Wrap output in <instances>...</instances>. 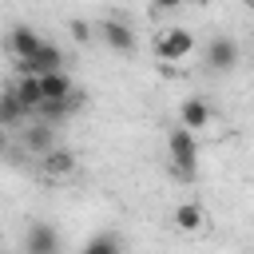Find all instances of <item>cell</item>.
I'll return each instance as SVG.
<instances>
[{"label": "cell", "mask_w": 254, "mask_h": 254, "mask_svg": "<svg viewBox=\"0 0 254 254\" xmlns=\"http://www.w3.org/2000/svg\"><path fill=\"white\" fill-rule=\"evenodd\" d=\"M20 119H28V111H24V103L16 99V91L4 87V91H0V127L8 131V127H16Z\"/></svg>", "instance_id": "4fadbf2b"}, {"label": "cell", "mask_w": 254, "mask_h": 254, "mask_svg": "<svg viewBox=\"0 0 254 254\" xmlns=\"http://www.w3.org/2000/svg\"><path fill=\"white\" fill-rule=\"evenodd\" d=\"M24 250L28 254H60V238L48 222H32L28 234H24Z\"/></svg>", "instance_id": "52a82bcc"}, {"label": "cell", "mask_w": 254, "mask_h": 254, "mask_svg": "<svg viewBox=\"0 0 254 254\" xmlns=\"http://www.w3.org/2000/svg\"><path fill=\"white\" fill-rule=\"evenodd\" d=\"M40 87H44V103H75V99H79V91H75V83H71L67 71H52V75H44Z\"/></svg>", "instance_id": "8992f818"}, {"label": "cell", "mask_w": 254, "mask_h": 254, "mask_svg": "<svg viewBox=\"0 0 254 254\" xmlns=\"http://www.w3.org/2000/svg\"><path fill=\"white\" fill-rule=\"evenodd\" d=\"M24 147H28L32 155H40V159H44L48 151H56V147H52V127H48V123L28 127V131H24Z\"/></svg>", "instance_id": "5bb4252c"}, {"label": "cell", "mask_w": 254, "mask_h": 254, "mask_svg": "<svg viewBox=\"0 0 254 254\" xmlns=\"http://www.w3.org/2000/svg\"><path fill=\"white\" fill-rule=\"evenodd\" d=\"M12 91H16V99L24 103V111H28V115L44 107V87H40V79H36V75H20V79L12 83Z\"/></svg>", "instance_id": "30bf717a"}, {"label": "cell", "mask_w": 254, "mask_h": 254, "mask_svg": "<svg viewBox=\"0 0 254 254\" xmlns=\"http://www.w3.org/2000/svg\"><path fill=\"white\" fill-rule=\"evenodd\" d=\"M4 143H8V131H4V127H0V151H4Z\"/></svg>", "instance_id": "e0dca14e"}, {"label": "cell", "mask_w": 254, "mask_h": 254, "mask_svg": "<svg viewBox=\"0 0 254 254\" xmlns=\"http://www.w3.org/2000/svg\"><path fill=\"white\" fill-rule=\"evenodd\" d=\"M179 127H187L190 135L202 131V127H210V107H206V99H198V95L183 99V107H179Z\"/></svg>", "instance_id": "9c48e42d"}, {"label": "cell", "mask_w": 254, "mask_h": 254, "mask_svg": "<svg viewBox=\"0 0 254 254\" xmlns=\"http://www.w3.org/2000/svg\"><path fill=\"white\" fill-rule=\"evenodd\" d=\"M52 71H64V52H60L56 44H44L32 60L20 64V75H36V79H44V75H52Z\"/></svg>", "instance_id": "277c9868"}, {"label": "cell", "mask_w": 254, "mask_h": 254, "mask_svg": "<svg viewBox=\"0 0 254 254\" xmlns=\"http://www.w3.org/2000/svg\"><path fill=\"white\" fill-rule=\"evenodd\" d=\"M99 36H103V44L111 48V52H135V32L123 24V20H103L99 24Z\"/></svg>", "instance_id": "ba28073f"}, {"label": "cell", "mask_w": 254, "mask_h": 254, "mask_svg": "<svg viewBox=\"0 0 254 254\" xmlns=\"http://www.w3.org/2000/svg\"><path fill=\"white\" fill-rule=\"evenodd\" d=\"M234 64H238V44L230 36H214L206 44V67L210 71H234Z\"/></svg>", "instance_id": "5b68a950"}, {"label": "cell", "mask_w": 254, "mask_h": 254, "mask_svg": "<svg viewBox=\"0 0 254 254\" xmlns=\"http://www.w3.org/2000/svg\"><path fill=\"white\" fill-rule=\"evenodd\" d=\"M175 226H179L183 234H194V230H202V226H206V214H202V206H198V202H179V206H175Z\"/></svg>", "instance_id": "7c38bea8"}, {"label": "cell", "mask_w": 254, "mask_h": 254, "mask_svg": "<svg viewBox=\"0 0 254 254\" xmlns=\"http://www.w3.org/2000/svg\"><path fill=\"white\" fill-rule=\"evenodd\" d=\"M40 163H44V175H52V179H67V175L75 171V151L56 147V151H48Z\"/></svg>", "instance_id": "8fae6325"}, {"label": "cell", "mask_w": 254, "mask_h": 254, "mask_svg": "<svg viewBox=\"0 0 254 254\" xmlns=\"http://www.w3.org/2000/svg\"><path fill=\"white\" fill-rule=\"evenodd\" d=\"M194 52V32L190 28H163L159 36H155V56L163 60V64H179V60H187Z\"/></svg>", "instance_id": "7a4b0ae2"}, {"label": "cell", "mask_w": 254, "mask_h": 254, "mask_svg": "<svg viewBox=\"0 0 254 254\" xmlns=\"http://www.w3.org/2000/svg\"><path fill=\"white\" fill-rule=\"evenodd\" d=\"M71 36H75V40L83 44V40L91 36V24H87V20H71Z\"/></svg>", "instance_id": "2e32d148"}, {"label": "cell", "mask_w": 254, "mask_h": 254, "mask_svg": "<svg viewBox=\"0 0 254 254\" xmlns=\"http://www.w3.org/2000/svg\"><path fill=\"white\" fill-rule=\"evenodd\" d=\"M48 40L36 32V28H28V24H16L12 32H8V52L16 56V64H24V60H32L40 48H44Z\"/></svg>", "instance_id": "3957f363"}, {"label": "cell", "mask_w": 254, "mask_h": 254, "mask_svg": "<svg viewBox=\"0 0 254 254\" xmlns=\"http://www.w3.org/2000/svg\"><path fill=\"white\" fill-rule=\"evenodd\" d=\"M79 254H123V242L103 230V234H91V238L79 246Z\"/></svg>", "instance_id": "9a60e30c"}, {"label": "cell", "mask_w": 254, "mask_h": 254, "mask_svg": "<svg viewBox=\"0 0 254 254\" xmlns=\"http://www.w3.org/2000/svg\"><path fill=\"white\" fill-rule=\"evenodd\" d=\"M167 155H171V167H175L183 179H190V175L198 171V139H194L187 127H175V131L167 135Z\"/></svg>", "instance_id": "6da1fadb"}]
</instances>
